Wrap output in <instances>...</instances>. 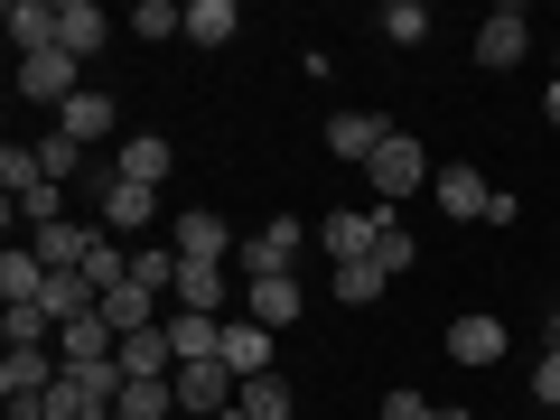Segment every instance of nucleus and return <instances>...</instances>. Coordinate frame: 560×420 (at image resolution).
<instances>
[{
    "instance_id": "1",
    "label": "nucleus",
    "mask_w": 560,
    "mask_h": 420,
    "mask_svg": "<svg viewBox=\"0 0 560 420\" xmlns=\"http://www.w3.org/2000/svg\"><path fill=\"white\" fill-rule=\"evenodd\" d=\"M364 178H374V197H383V206H401L411 187H430V178H440V168H430V150H420L411 131H393V140L374 150V160H364Z\"/></svg>"
},
{
    "instance_id": "2",
    "label": "nucleus",
    "mask_w": 560,
    "mask_h": 420,
    "mask_svg": "<svg viewBox=\"0 0 560 420\" xmlns=\"http://www.w3.org/2000/svg\"><path fill=\"white\" fill-rule=\"evenodd\" d=\"M300 243H308L300 215H271L253 243H243V280H290V271H300Z\"/></svg>"
},
{
    "instance_id": "3",
    "label": "nucleus",
    "mask_w": 560,
    "mask_h": 420,
    "mask_svg": "<svg viewBox=\"0 0 560 420\" xmlns=\"http://www.w3.org/2000/svg\"><path fill=\"white\" fill-rule=\"evenodd\" d=\"M523 57H533V20H523L514 0L486 10V20H477V66H486V75H504V66H523Z\"/></svg>"
},
{
    "instance_id": "4",
    "label": "nucleus",
    "mask_w": 560,
    "mask_h": 420,
    "mask_svg": "<svg viewBox=\"0 0 560 420\" xmlns=\"http://www.w3.org/2000/svg\"><path fill=\"white\" fill-rule=\"evenodd\" d=\"M20 94H28V103H57V113H66V103L84 94V66L66 57V47H38V57H20Z\"/></svg>"
},
{
    "instance_id": "5",
    "label": "nucleus",
    "mask_w": 560,
    "mask_h": 420,
    "mask_svg": "<svg viewBox=\"0 0 560 420\" xmlns=\"http://www.w3.org/2000/svg\"><path fill=\"white\" fill-rule=\"evenodd\" d=\"M168 253H178V261H234V234H224L215 206H187V215L168 224Z\"/></svg>"
},
{
    "instance_id": "6",
    "label": "nucleus",
    "mask_w": 560,
    "mask_h": 420,
    "mask_svg": "<svg viewBox=\"0 0 560 420\" xmlns=\"http://www.w3.org/2000/svg\"><path fill=\"white\" fill-rule=\"evenodd\" d=\"M113 364H121L131 383H160V374H178V346H168V318H160V327H131Z\"/></svg>"
},
{
    "instance_id": "7",
    "label": "nucleus",
    "mask_w": 560,
    "mask_h": 420,
    "mask_svg": "<svg viewBox=\"0 0 560 420\" xmlns=\"http://www.w3.org/2000/svg\"><path fill=\"white\" fill-rule=\"evenodd\" d=\"M103 38H113V20H103L94 0H57V47H66L75 66H94V57H103Z\"/></svg>"
},
{
    "instance_id": "8",
    "label": "nucleus",
    "mask_w": 560,
    "mask_h": 420,
    "mask_svg": "<svg viewBox=\"0 0 560 420\" xmlns=\"http://www.w3.org/2000/svg\"><path fill=\"white\" fill-rule=\"evenodd\" d=\"M57 131H66V140H84V150H94V140H113V131H121V103L103 94V84H84V94L66 103V113H57Z\"/></svg>"
},
{
    "instance_id": "9",
    "label": "nucleus",
    "mask_w": 560,
    "mask_h": 420,
    "mask_svg": "<svg viewBox=\"0 0 560 420\" xmlns=\"http://www.w3.org/2000/svg\"><path fill=\"white\" fill-rule=\"evenodd\" d=\"M300 308H308L300 271H290V280H243V318H253V327H290Z\"/></svg>"
},
{
    "instance_id": "10",
    "label": "nucleus",
    "mask_w": 560,
    "mask_h": 420,
    "mask_svg": "<svg viewBox=\"0 0 560 420\" xmlns=\"http://www.w3.org/2000/svg\"><path fill=\"white\" fill-rule=\"evenodd\" d=\"M234 393H243V383L224 374V364H178V411H206V420H215V411H234Z\"/></svg>"
},
{
    "instance_id": "11",
    "label": "nucleus",
    "mask_w": 560,
    "mask_h": 420,
    "mask_svg": "<svg viewBox=\"0 0 560 420\" xmlns=\"http://www.w3.org/2000/svg\"><path fill=\"white\" fill-rule=\"evenodd\" d=\"M430 197H440V206H448L458 224H486V206H495V187H486L477 168L458 160V168H440V178H430Z\"/></svg>"
},
{
    "instance_id": "12",
    "label": "nucleus",
    "mask_w": 560,
    "mask_h": 420,
    "mask_svg": "<svg viewBox=\"0 0 560 420\" xmlns=\"http://www.w3.org/2000/svg\"><path fill=\"white\" fill-rule=\"evenodd\" d=\"M94 215H103V234H140V224L160 215V187H131V178H113Z\"/></svg>"
},
{
    "instance_id": "13",
    "label": "nucleus",
    "mask_w": 560,
    "mask_h": 420,
    "mask_svg": "<svg viewBox=\"0 0 560 420\" xmlns=\"http://www.w3.org/2000/svg\"><path fill=\"white\" fill-rule=\"evenodd\" d=\"M224 374H234V383L271 374V327H253V318H224Z\"/></svg>"
},
{
    "instance_id": "14",
    "label": "nucleus",
    "mask_w": 560,
    "mask_h": 420,
    "mask_svg": "<svg viewBox=\"0 0 560 420\" xmlns=\"http://www.w3.org/2000/svg\"><path fill=\"white\" fill-rule=\"evenodd\" d=\"M383 140H393V121H383V113H337V121H327V150H337V160H374V150H383Z\"/></svg>"
},
{
    "instance_id": "15",
    "label": "nucleus",
    "mask_w": 560,
    "mask_h": 420,
    "mask_svg": "<svg viewBox=\"0 0 560 420\" xmlns=\"http://www.w3.org/2000/svg\"><path fill=\"white\" fill-rule=\"evenodd\" d=\"M94 243H103L94 224H75V215H66V224H47V234L28 243V253H38L47 271H84V261H94Z\"/></svg>"
},
{
    "instance_id": "16",
    "label": "nucleus",
    "mask_w": 560,
    "mask_h": 420,
    "mask_svg": "<svg viewBox=\"0 0 560 420\" xmlns=\"http://www.w3.org/2000/svg\"><path fill=\"white\" fill-rule=\"evenodd\" d=\"M0 28H10V47H20V57H38V47H57V0H10V10H0Z\"/></svg>"
},
{
    "instance_id": "17",
    "label": "nucleus",
    "mask_w": 560,
    "mask_h": 420,
    "mask_svg": "<svg viewBox=\"0 0 560 420\" xmlns=\"http://www.w3.org/2000/svg\"><path fill=\"white\" fill-rule=\"evenodd\" d=\"M168 346H178V364H224V318L178 308V318H168Z\"/></svg>"
},
{
    "instance_id": "18",
    "label": "nucleus",
    "mask_w": 560,
    "mask_h": 420,
    "mask_svg": "<svg viewBox=\"0 0 560 420\" xmlns=\"http://www.w3.org/2000/svg\"><path fill=\"white\" fill-rule=\"evenodd\" d=\"M113 178L160 187V178H168V131H131V140H121V160H113Z\"/></svg>"
},
{
    "instance_id": "19",
    "label": "nucleus",
    "mask_w": 560,
    "mask_h": 420,
    "mask_svg": "<svg viewBox=\"0 0 560 420\" xmlns=\"http://www.w3.org/2000/svg\"><path fill=\"white\" fill-rule=\"evenodd\" d=\"M178 308L224 318V261H178Z\"/></svg>"
},
{
    "instance_id": "20",
    "label": "nucleus",
    "mask_w": 560,
    "mask_h": 420,
    "mask_svg": "<svg viewBox=\"0 0 560 420\" xmlns=\"http://www.w3.org/2000/svg\"><path fill=\"white\" fill-rule=\"evenodd\" d=\"M448 355H458L467 374H486V364L504 355V327L495 318H458V327H448Z\"/></svg>"
},
{
    "instance_id": "21",
    "label": "nucleus",
    "mask_w": 560,
    "mask_h": 420,
    "mask_svg": "<svg viewBox=\"0 0 560 420\" xmlns=\"http://www.w3.org/2000/svg\"><path fill=\"white\" fill-rule=\"evenodd\" d=\"M318 243H327L337 261H374V206H364V215H327Z\"/></svg>"
},
{
    "instance_id": "22",
    "label": "nucleus",
    "mask_w": 560,
    "mask_h": 420,
    "mask_svg": "<svg viewBox=\"0 0 560 420\" xmlns=\"http://www.w3.org/2000/svg\"><path fill=\"white\" fill-rule=\"evenodd\" d=\"M103 318H113V327H121V337H131V327H160V318H168V308H160V290H140V280H121L113 300H103Z\"/></svg>"
},
{
    "instance_id": "23",
    "label": "nucleus",
    "mask_w": 560,
    "mask_h": 420,
    "mask_svg": "<svg viewBox=\"0 0 560 420\" xmlns=\"http://www.w3.org/2000/svg\"><path fill=\"white\" fill-rule=\"evenodd\" d=\"M28 150H38V168H47V178H57V187H66V178H84V160H94L84 140H66V131H57V121H47V131L28 140Z\"/></svg>"
},
{
    "instance_id": "24",
    "label": "nucleus",
    "mask_w": 560,
    "mask_h": 420,
    "mask_svg": "<svg viewBox=\"0 0 560 420\" xmlns=\"http://www.w3.org/2000/svg\"><path fill=\"white\" fill-rule=\"evenodd\" d=\"M383 280H393L383 261H337V280H327V290H337V308H374Z\"/></svg>"
},
{
    "instance_id": "25",
    "label": "nucleus",
    "mask_w": 560,
    "mask_h": 420,
    "mask_svg": "<svg viewBox=\"0 0 560 420\" xmlns=\"http://www.w3.org/2000/svg\"><path fill=\"white\" fill-rule=\"evenodd\" d=\"M243 411H253V420H300V393H290V383H280V374H253V383H243Z\"/></svg>"
},
{
    "instance_id": "26",
    "label": "nucleus",
    "mask_w": 560,
    "mask_h": 420,
    "mask_svg": "<svg viewBox=\"0 0 560 420\" xmlns=\"http://www.w3.org/2000/svg\"><path fill=\"white\" fill-rule=\"evenodd\" d=\"M38 290H47V261H38V253H20V243H10V253H0V300L20 308V300H38Z\"/></svg>"
},
{
    "instance_id": "27",
    "label": "nucleus",
    "mask_w": 560,
    "mask_h": 420,
    "mask_svg": "<svg viewBox=\"0 0 560 420\" xmlns=\"http://www.w3.org/2000/svg\"><path fill=\"white\" fill-rule=\"evenodd\" d=\"M234 0H187V47H224V38H234Z\"/></svg>"
},
{
    "instance_id": "28",
    "label": "nucleus",
    "mask_w": 560,
    "mask_h": 420,
    "mask_svg": "<svg viewBox=\"0 0 560 420\" xmlns=\"http://www.w3.org/2000/svg\"><path fill=\"white\" fill-rule=\"evenodd\" d=\"M0 337L10 346H57V318H47L38 300H20V308H0Z\"/></svg>"
},
{
    "instance_id": "29",
    "label": "nucleus",
    "mask_w": 560,
    "mask_h": 420,
    "mask_svg": "<svg viewBox=\"0 0 560 420\" xmlns=\"http://www.w3.org/2000/svg\"><path fill=\"white\" fill-rule=\"evenodd\" d=\"M168 411H178V374L131 383V393H121V420H168Z\"/></svg>"
},
{
    "instance_id": "30",
    "label": "nucleus",
    "mask_w": 560,
    "mask_h": 420,
    "mask_svg": "<svg viewBox=\"0 0 560 420\" xmlns=\"http://www.w3.org/2000/svg\"><path fill=\"white\" fill-rule=\"evenodd\" d=\"M411 253H420V243L401 234V215H393V206H374V261H383V271H411Z\"/></svg>"
},
{
    "instance_id": "31",
    "label": "nucleus",
    "mask_w": 560,
    "mask_h": 420,
    "mask_svg": "<svg viewBox=\"0 0 560 420\" xmlns=\"http://www.w3.org/2000/svg\"><path fill=\"white\" fill-rule=\"evenodd\" d=\"M10 206H20V215L38 224V234H47V224H66V187H57V178H28V187H20Z\"/></svg>"
},
{
    "instance_id": "32",
    "label": "nucleus",
    "mask_w": 560,
    "mask_h": 420,
    "mask_svg": "<svg viewBox=\"0 0 560 420\" xmlns=\"http://www.w3.org/2000/svg\"><path fill=\"white\" fill-rule=\"evenodd\" d=\"M383 38H393V47H420V38H430V10H420V0H383Z\"/></svg>"
},
{
    "instance_id": "33",
    "label": "nucleus",
    "mask_w": 560,
    "mask_h": 420,
    "mask_svg": "<svg viewBox=\"0 0 560 420\" xmlns=\"http://www.w3.org/2000/svg\"><path fill=\"white\" fill-rule=\"evenodd\" d=\"M131 28H140V38H187V10H168V0H140V10H131Z\"/></svg>"
},
{
    "instance_id": "34",
    "label": "nucleus",
    "mask_w": 560,
    "mask_h": 420,
    "mask_svg": "<svg viewBox=\"0 0 560 420\" xmlns=\"http://www.w3.org/2000/svg\"><path fill=\"white\" fill-rule=\"evenodd\" d=\"M533 401H551V411H560V346H541V364H533Z\"/></svg>"
},
{
    "instance_id": "35",
    "label": "nucleus",
    "mask_w": 560,
    "mask_h": 420,
    "mask_svg": "<svg viewBox=\"0 0 560 420\" xmlns=\"http://www.w3.org/2000/svg\"><path fill=\"white\" fill-rule=\"evenodd\" d=\"M440 401H420V393H383V420H430Z\"/></svg>"
},
{
    "instance_id": "36",
    "label": "nucleus",
    "mask_w": 560,
    "mask_h": 420,
    "mask_svg": "<svg viewBox=\"0 0 560 420\" xmlns=\"http://www.w3.org/2000/svg\"><path fill=\"white\" fill-rule=\"evenodd\" d=\"M430 420H477V411H467V401H440V411H430Z\"/></svg>"
},
{
    "instance_id": "37",
    "label": "nucleus",
    "mask_w": 560,
    "mask_h": 420,
    "mask_svg": "<svg viewBox=\"0 0 560 420\" xmlns=\"http://www.w3.org/2000/svg\"><path fill=\"white\" fill-rule=\"evenodd\" d=\"M541 113H551V131H560V75H551V94H541Z\"/></svg>"
},
{
    "instance_id": "38",
    "label": "nucleus",
    "mask_w": 560,
    "mask_h": 420,
    "mask_svg": "<svg viewBox=\"0 0 560 420\" xmlns=\"http://www.w3.org/2000/svg\"><path fill=\"white\" fill-rule=\"evenodd\" d=\"M215 420H253V411H243V401H234V411H215Z\"/></svg>"
},
{
    "instance_id": "39",
    "label": "nucleus",
    "mask_w": 560,
    "mask_h": 420,
    "mask_svg": "<svg viewBox=\"0 0 560 420\" xmlns=\"http://www.w3.org/2000/svg\"><path fill=\"white\" fill-rule=\"evenodd\" d=\"M551 346H560V308H551Z\"/></svg>"
},
{
    "instance_id": "40",
    "label": "nucleus",
    "mask_w": 560,
    "mask_h": 420,
    "mask_svg": "<svg viewBox=\"0 0 560 420\" xmlns=\"http://www.w3.org/2000/svg\"><path fill=\"white\" fill-rule=\"evenodd\" d=\"M551 420H560V411H551Z\"/></svg>"
},
{
    "instance_id": "41",
    "label": "nucleus",
    "mask_w": 560,
    "mask_h": 420,
    "mask_svg": "<svg viewBox=\"0 0 560 420\" xmlns=\"http://www.w3.org/2000/svg\"><path fill=\"white\" fill-rule=\"evenodd\" d=\"M113 420H121V411H113Z\"/></svg>"
}]
</instances>
